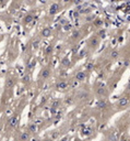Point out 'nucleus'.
Listing matches in <instances>:
<instances>
[{"label": "nucleus", "instance_id": "nucleus-18", "mask_svg": "<svg viewBox=\"0 0 130 141\" xmlns=\"http://www.w3.org/2000/svg\"><path fill=\"white\" fill-rule=\"evenodd\" d=\"M117 56H118V52L115 51V52H113V53H112V57H114V59H115V57H117Z\"/></svg>", "mask_w": 130, "mask_h": 141}, {"label": "nucleus", "instance_id": "nucleus-11", "mask_svg": "<svg viewBox=\"0 0 130 141\" xmlns=\"http://www.w3.org/2000/svg\"><path fill=\"white\" fill-rule=\"evenodd\" d=\"M33 20V16L32 14H28V16L25 17V19H24V22L25 23H30V22Z\"/></svg>", "mask_w": 130, "mask_h": 141}, {"label": "nucleus", "instance_id": "nucleus-15", "mask_svg": "<svg viewBox=\"0 0 130 141\" xmlns=\"http://www.w3.org/2000/svg\"><path fill=\"white\" fill-rule=\"evenodd\" d=\"M38 46H39V40H35L33 42V48L36 50V49H38Z\"/></svg>", "mask_w": 130, "mask_h": 141}, {"label": "nucleus", "instance_id": "nucleus-12", "mask_svg": "<svg viewBox=\"0 0 130 141\" xmlns=\"http://www.w3.org/2000/svg\"><path fill=\"white\" fill-rule=\"evenodd\" d=\"M90 42H91V44L93 45V46H96V45L99 44V39H96V38H92Z\"/></svg>", "mask_w": 130, "mask_h": 141}, {"label": "nucleus", "instance_id": "nucleus-19", "mask_svg": "<svg viewBox=\"0 0 130 141\" xmlns=\"http://www.w3.org/2000/svg\"><path fill=\"white\" fill-rule=\"evenodd\" d=\"M79 34H80V32H78V31H76V32L73 33V36H74V38H78V36H79Z\"/></svg>", "mask_w": 130, "mask_h": 141}, {"label": "nucleus", "instance_id": "nucleus-20", "mask_svg": "<svg viewBox=\"0 0 130 141\" xmlns=\"http://www.w3.org/2000/svg\"><path fill=\"white\" fill-rule=\"evenodd\" d=\"M32 141H38V139H33Z\"/></svg>", "mask_w": 130, "mask_h": 141}, {"label": "nucleus", "instance_id": "nucleus-2", "mask_svg": "<svg viewBox=\"0 0 130 141\" xmlns=\"http://www.w3.org/2000/svg\"><path fill=\"white\" fill-rule=\"evenodd\" d=\"M56 87H57V89L58 90H65V89H67L68 88V83L65 82V80H60V82L57 83Z\"/></svg>", "mask_w": 130, "mask_h": 141}, {"label": "nucleus", "instance_id": "nucleus-14", "mask_svg": "<svg viewBox=\"0 0 130 141\" xmlns=\"http://www.w3.org/2000/svg\"><path fill=\"white\" fill-rule=\"evenodd\" d=\"M127 103H128V99H127V98H125V97H124V98H121V99L119 100V104H120L121 106H125Z\"/></svg>", "mask_w": 130, "mask_h": 141}, {"label": "nucleus", "instance_id": "nucleus-3", "mask_svg": "<svg viewBox=\"0 0 130 141\" xmlns=\"http://www.w3.org/2000/svg\"><path fill=\"white\" fill-rule=\"evenodd\" d=\"M59 9H60L59 4H53L49 7V13L50 14H56L59 11Z\"/></svg>", "mask_w": 130, "mask_h": 141}, {"label": "nucleus", "instance_id": "nucleus-4", "mask_svg": "<svg viewBox=\"0 0 130 141\" xmlns=\"http://www.w3.org/2000/svg\"><path fill=\"white\" fill-rule=\"evenodd\" d=\"M18 122H19V119L16 117H12V118H10L9 119V126L11 128H16Z\"/></svg>", "mask_w": 130, "mask_h": 141}, {"label": "nucleus", "instance_id": "nucleus-5", "mask_svg": "<svg viewBox=\"0 0 130 141\" xmlns=\"http://www.w3.org/2000/svg\"><path fill=\"white\" fill-rule=\"evenodd\" d=\"M42 35L44 36V38H48L49 35H51V30L49 28H45V29H43V31H42Z\"/></svg>", "mask_w": 130, "mask_h": 141}, {"label": "nucleus", "instance_id": "nucleus-13", "mask_svg": "<svg viewBox=\"0 0 130 141\" xmlns=\"http://www.w3.org/2000/svg\"><path fill=\"white\" fill-rule=\"evenodd\" d=\"M69 64H70V62H69L68 59H63L62 62H61V65L62 66H69Z\"/></svg>", "mask_w": 130, "mask_h": 141}, {"label": "nucleus", "instance_id": "nucleus-6", "mask_svg": "<svg viewBox=\"0 0 130 141\" xmlns=\"http://www.w3.org/2000/svg\"><path fill=\"white\" fill-rule=\"evenodd\" d=\"M28 139H30V133L28 132H22L21 136H20V140L21 141H27Z\"/></svg>", "mask_w": 130, "mask_h": 141}, {"label": "nucleus", "instance_id": "nucleus-9", "mask_svg": "<svg viewBox=\"0 0 130 141\" xmlns=\"http://www.w3.org/2000/svg\"><path fill=\"white\" fill-rule=\"evenodd\" d=\"M5 86H7V88H12L14 86V80L12 78H8V80L5 82Z\"/></svg>", "mask_w": 130, "mask_h": 141}, {"label": "nucleus", "instance_id": "nucleus-8", "mask_svg": "<svg viewBox=\"0 0 130 141\" xmlns=\"http://www.w3.org/2000/svg\"><path fill=\"white\" fill-rule=\"evenodd\" d=\"M49 76V70L48 68H44V70L42 71V73H40V77H42L43 79L47 78V77Z\"/></svg>", "mask_w": 130, "mask_h": 141}, {"label": "nucleus", "instance_id": "nucleus-10", "mask_svg": "<svg viewBox=\"0 0 130 141\" xmlns=\"http://www.w3.org/2000/svg\"><path fill=\"white\" fill-rule=\"evenodd\" d=\"M59 106H60V102H59V100H54V102H51V108L57 109Z\"/></svg>", "mask_w": 130, "mask_h": 141}, {"label": "nucleus", "instance_id": "nucleus-21", "mask_svg": "<svg viewBox=\"0 0 130 141\" xmlns=\"http://www.w3.org/2000/svg\"><path fill=\"white\" fill-rule=\"evenodd\" d=\"M121 141H127V140H126V139H123V140H121Z\"/></svg>", "mask_w": 130, "mask_h": 141}, {"label": "nucleus", "instance_id": "nucleus-17", "mask_svg": "<svg viewBox=\"0 0 130 141\" xmlns=\"http://www.w3.org/2000/svg\"><path fill=\"white\" fill-rule=\"evenodd\" d=\"M66 104L71 105V104H72V97H67V98H66Z\"/></svg>", "mask_w": 130, "mask_h": 141}, {"label": "nucleus", "instance_id": "nucleus-7", "mask_svg": "<svg viewBox=\"0 0 130 141\" xmlns=\"http://www.w3.org/2000/svg\"><path fill=\"white\" fill-rule=\"evenodd\" d=\"M96 106H97V108L102 109V108H105L106 106H107V103H106L104 99H101V100H99V102H97Z\"/></svg>", "mask_w": 130, "mask_h": 141}, {"label": "nucleus", "instance_id": "nucleus-16", "mask_svg": "<svg viewBox=\"0 0 130 141\" xmlns=\"http://www.w3.org/2000/svg\"><path fill=\"white\" fill-rule=\"evenodd\" d=\"M36 125H34V123H32V125L30 126V130L32 131V132H35L36 131Z\"/></svg>", "mask_w": 130, "mask_h": 141}, {"label": "nucleus", "instance_id": "nucleus-1", "mask_svg": "<svg viewBox=\"0 0 130 141\" xmlns=\"http://www.w3.org/2000/svg\"><path fill=\"white\" fill-rule=\"evenodd\" d=\"M85 78H86V73L84 71H80L76 74V79L78 82H83Z\"/></svg>", "mask_w": 130, "mask_h": 141}]
</instances>
